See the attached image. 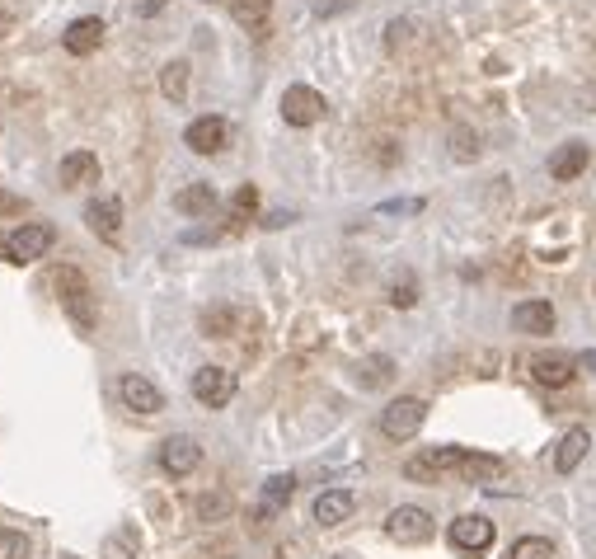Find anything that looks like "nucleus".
Returning a JSON list of instances; mask_svg holds the SVG:
<instances>
[{"instance_id": "6e6552de", "label": "nucleus", "mask_w": 596, "mask_h": 559, "mask_svg": "<svg viewBox=\"0 0 596 559\" xmlns=\"http://www.w3.org/2000/svg\"><path fill=\"white\" fill-rule=\"evenodd\" d=\"M226 141H230V127H226V118H216V113L193 118L184 132V146L193 156H216V151H226Z\"/></svg>"}, {"instance_id": "9d476101", "label": "nucleus", "mask_w": 596, "mask_h": 559, "mask_svg": "<svg viewBox=\"0 0 596 559\" xmlns=\"http://www.w3.org/2000/svg\"><path fill=\"white\" fill-rule=\"evenodd\" d=\"M202 466V447L193 442V437H165L160 442V470L165 475H174V480H184V475H193V470Z\"/></svg>"}, {"instance_id": "2eb2a0df", "label": "nucleus", "mask_w": 596, "mask_h": 559, "mask_svg": "<svg viewBox=\"0 0 596 559\" xmlns=\"http://www.w3.org/2000/svg\"><path fill=\"white\" fill-rule=\"evenodd\" d=\"M118 395H123V404L127 409H137V414H160V409H165V395H160L141 372H127L123 381H118Z\"/></svg>"}, {"instance_id": "2f4dec72", "label": "nucleus", "mask_w": 596, "mask_h": 559, "mask_svg": "<svg viewBox=\"0 0 596 559\" xmlns=\"http://www.w3.org/2000/svg\"><path fill=\"white\" fill-rule=\"evenodd\" d=\"M413 19H390V29H385V47H390V52H404V47L413 43Z\"/></svg>"}, {"instance_id": "4468645a", "label": "nucleus", "mask_w": 596, "mask_h": 559, "mask_svg": "<svg viewBox=\"0 0 596 559\" xmlns=\"http://www.w3.org/2000/svg\"><path fill=\"white\" fill-rule=\"evenodd\" d=\"M512 329H517V334L545 339V334H554V306L550 301H540V296L521 301V306H512Z\"/></svg>"}, {"instance_id": "dca6fc26", "label": "nucleus", "mask_w": 596, "mask_h": 559, "mask_svg": "<svg viewBox=\"0 0 596 559\" xmlns=\"http://www.w3.org/2000/svg\"><path fill=\"white\" fill-rule=\"evenodd\" d=\"M99 43H104V19L99 15L76 19V24L62 33V47L71 57H90V52H99Z\"/></svg>"}, {"instance_id": "a878e982", "label": "nucleus", "mask_w": 596, "mask_h": 559, "mask_svg": "<svg viewBox=\"0 0 596 559\" xmlns=\"http://www.w3.org/2000/svg\"><path fill=\"white\" fill-rule=\"evenodd\" d=\"M160 90H165V99L184 104L188 99V62H169L165 71H160Z\"/></svg>"}, {"instance_id": "f8f14e48", "label": "nucleus", "mask_w": 596, "mask_h": 559, "mask_svg": "<svg viewBox=\"0 0 596 559\" xmlns=\"http://www.w3.org/2000/svg\"><path fill=\"white\" fill-rule=\"evenodd\" d=\"M85 221H90V231L104 240V245H118L123 240V202L118 198H94L85 207Z\"/></svg>"}, {"instance_id": "ddd939ff", "label": "nucleus", "mask_w": 596, "mask_h": 559, "mask_svg": "<svg viewBox=\"0 0 596 559\" xmlns=\"http://www.w3.org/2000/svg\"><path fill=\"white\" fill-rule=\"evenodd\" d=\"M592 165V151L582 146V141H564V146H554L550 151V179L554 184H573L578 174H587Z\"/></svg>"}, {"instance_id": "aec40b11", "label": "nucleus", "mask_w": 596, "mask_h": 559, "mask_svg": "<svg viewBox=\"0 0 596 559\" xmlns=\"http://www.w3.org/2000/svg\"><path fill=\"white\" fill-rule=\"evenodd\" d=\"M174 207L184 212V217H212L216 212V188L212 184H188L174 193Z\"/></svg>"}, {"instance_id": "f03ea898", "label": "nucleus", "mask_w": 596, "mask_h": 559, "mask_svg": "<svg viewBox=\"0 0 596 559\" xmlns=\"http://www.w3.org/2000/svg\"><path fill=\"white\" fill-rule=\"evenodd\" d=\"M47 249H52V226H43V221H24V226H15V231L0 240V254H5V264H33V259H43Z\"/></svg>"}, {"instance_id": "7c9ffc66", "label": "nucleus", "mask_w": 596, "mask_h": 559, "mask_svg": "<svg viewBox=\"0 0 596 559\" xmlns=\"http://www.w3.org/2000/svg\"><path fill=\"white\" fill-rule=\"evenodd\" d=\"M512 559H554V545L545 541V536H521V541L512 545Z\"/></svg>"}, {"instance_id": "f3484780", "label": "nucleus", "mask_w": 596, "mask_h": 559, "mask_svg": "<svg viewBox=\"0 0 596 559\" xmlns=\"http://www.w3.org/2000/svg\"><path fill=\"white\" fill-rule=\"evenodd\" d=\"M62 188H85V184H99V156L94 151H71L57 170Z\"/></svg>"}, {"instance_id": "e433bc0d", "label": "nucleus", "mask_w": 596, "mask_h": 559, "mask_svg": "<svg viewBox=\"0 0 596 559\" xmlns=\"http://www.w3.org/2000/svg\"><path fill=\"white\" fill-rule=\"evenodd\" d=\"M291 212H268V217H263V226H268V231H282V226H291Z\"/></svg>"}, {"instance_id": "39448f33", "label": "nucleus", "mask_w": 596, "mask_h": 559, "mask_svg": "<svg viewBox=\"0 0 596 559\" xmlns=\"http://www.w3.org/2000/svg\"><path fill=\"white\" fill-rule=\"evenodd\" d=\"M432 513L428 508H413V503H404V508H395V513L385 517V536L395 545H428L432 541Z\"/></svg>"}, {"instance_id": "c9c22d12", "label": "nucleus", "mask_w": 596, "mask_h": 559, "mask_svg": "<svg viewBox=\"0 0 596 559\" xmlns=\"http://www.w3.org/2000/svg\"><path fill=\"white\" fill-rule=\"evenodd\" d=\"M24 207H29L24 198H15V193H0V217H24Z\"/></svg>"}, {"instance_id": "cd10ccee", "label": "nucleus", "mask_w": 596, "mask_h": 559, "mask_svg": "<svg viewBox=\"0 0 596 559\" xmlns=\"http://www.w3.org/2000/svg\"><path fill=\"white\" fill-rule=\"evenodd\" d=\"M193 513H198V522H226V517H230V498L226 494H198V498H193Z\"/></svg>"}, {"instance_id": "72a5a7b5", "label": "nucleus", "mask_w": 596, "mask_h": 559, "mask_svg": "<svg viewBox=\"0 0 596 559\" xmlns=\"http://www.w3.org/2000/svg\"><path fill=\"white\" fill-rule=\"evenodd\" d=\"M390 306H399V311H409V306H418V282L404 273V278L390 287Z\"/></svg>"}, {"instance_id": "a211bd4d", "label": "nucleus", "mask_w": 596, "mask_h": 559, "mask_svg": "<svg viewBox=\"0 0 596 559\" xmlns=\"http://www.w3.org/2000/svg\"><path fill=\"white\" fill-rule=\"evenodd\" d=\"M352 508H357V498L348 489H329V494L315 498V522L320 527H338V522H348Z\"/></svg>"}, {"instance_id": "4be33fe9", "label": "nucleus", "mask_w": 596, "mask_h": 559, "mask_svg": "<svg viewBox=\"0 0 596 559\" xmlns=\"http://www.w3.org/2000/svg\"><path fill=\"white\" fill-rule=\"evenodd\" d=\"M268 10H273V0H230V15L240 19L254 38H263V29H268Z\"/></svg>"}, {"instance_id": "7ed1b4c3", "label": "nucleus", "mask_w": 596, "mask_h": 559, "mask_svg": "<svg viewBox=\"0 0 596 559\" xmlns=\"http://www.w3.org/2000/svg\"><path fill=\"white\" fill-rule=\"evenodd\" d=\"M423 419H428V404L418 400V395H399V400H390L381 409V433L390 442H409V437H418Z\"/></svg>"}, {"instance_id": "6ab92c4d", "label": "nucleus", "mask_w": 596, "mask_h": 559, "mask_svg": "<svg viewBox=\"0 0 596 559\" xmlns=\"http://www.w3.org/2000/svg\"><path fill=\"white\" fill-rule=\"evenodd\" d=\"M587 447H592V437H587V428H568V433L559 437V447H554V470H559V475H568V470H578V461L587 456Z\"/></svg>"}, {"instance_id": "423d86ee", "label": "nucleus", "mask_w": 596, "mask_h": 559, "mask_svg": "<svg viewBox=\"0 0 596 559\" xmlns=\"http://www.w3.org/2000/svg\"><path fill=\"white\" fill-rule=\"evenodd\" d=\"M329 113V104H324L320 90H310V85H291L287 94H282V118H287L291 127H315Z\"/></svg>"}, {"instance_id": "412c9836", "label": "nucleus", "mask_w": 596, "mask_h": 559, "mask_svg": "<svg viewBox=\"0 0 596 559\" xmlns=\"http://www.w3.org/2000/svg\"><path fill=\"white\" fill-rule=\"evenodd\" d=\"M291 494H296V475H273V480L263 484V503H259V517H273L282 513L291 503Z\"/></svg>"}, {"instance_id": "bb28decb", "label": "nucleus", "mask_w": 596, "mask_h": 559, "mask_svg": "<svg viewBox=\"0 0 596 559\" xmlns=\"http://www.w3.org/2000/svg\"><path fill=\"white\" fill-rule=\"evenodd\" d=\"M254 212H259V188H254V184H240V188H235V198H230V226L249 221Z\"/></svg>"}, {"instance_id": "473e14b6", "label": "nucleus", "mask_w": 596, "mask_h": 559, "mask_svg": "<svg viewBox=\"0 0 596 559\" xmlns=\"http://www.w3.org/2000/svg\"><path fill=\"white\" fill-rule=\"evenodd\" d=\"M0 559H29V541H24V531L0 527Z\"/></svg>"}, {"instance_id": "5701e85b", "label": "nucleus", "mask_w": 596, "mask_h": 559, "mask_svg": "<svg viewBox=\"0 0 596 559\" xmlns=\"http://www.w3.org/2000/svg\"><path fill=\"white\" fill-rule=\"evenodd\" d=\"M503 470V461L498 456H484V451H465V461H460V480H470V484H484V480H493Z\"/></svg>"}, {"instance_id": "0eeeda50", "label": "nucleus", "mask_w": 596, "mask_h": 559, "mask_svg": "<svg viewBox=\"0 0 596 559\" xmlns=\"http://www.w3.org/2000/svg\"><path fill=\"white\" fill-rule=\"evenodd\" d=\"M193 400L207 404V409H226L235 400V372L226 367H202L193 372Z\"/></svg>"}, {"instance_id": "9b49d317", "label": "nucleus", "mask_w": 596, "mask_h": 559, "mask_svg": "<svg viewBox=\"0 0 596 559\" xmlns=\"http://www.w3.org/2000/svg\"><path fill=\"white\" fill-rule=\"evenodd\" d=\"M526 372H531V381H540V386L559 390L578 376V358H568V353H535V358H526Z\"/></svg>"}, {"instance_id": "20e7f679", "label": "nucleus", "mask_w": 596, "mask_h": 559, "mask_svg": "<svg viewBox=\"0 0 596 559\" xmlns=\"http://www.w3.org/2000/svg\"><path fill=\"white\" fill-rule=\"evenodd\" d=\"M460 461H465V447H428L404 461V475L418 484H437V480H446V475H456Z\"/></svg>"}, {"instance_id": "c85d7f7f", "label": "nucleus", "mask_w": 596, "mask_h": 559, "mask_svg": "<svg viewBox=\"0 0 596 559\" xmlns=\"http://www.w3.org/2000/svg\"><path fill=\"white\" fill-rule=\"evenodd\" d=\"M451 156L456 160H465V165H470V160H479V132H474V127H451Z\"/></svg>"}, {"instance_id": "393cba45", "label": "nucleus", "mask_w": 596, "mask_h": 559, "mask_svg": "<svg viewBox=\"0 0 596 559\" xmlns=\"http://www.w3.org/2000/svg\"><path fill=\"white\" fill-rule=\"evenodd\" d=\"M202 334L207 339H230L235 334V311L230 306H207L202 311Z\"/></svg>"}, {"instance_id": "f257e3e1", "label": "nucleus", "mask_w": 596, "mask_h": 559, "mask_svg": "<svg viewBox=\"0 0 596 559\" xmlns=\"http://www.w3.org/2000/svg\"><path fill=\"white\" fill-rule=\"evenodd\" d=\"M52 287L62 292L57 301H62V311L71 315L80 329L99 325V301H94L90 282H85V273H80V268H57V273H52Z\"/></svg>"}, {"instance_id": "b1692460", "label": "nucleus", "mask_w": 596, "mask_h": 559, "mask_svg": "<svg viewBox=\"0 0 596 559\" xmlns=\"http://www.w3.org/2000/svg\"><path fill=\"white\" fill-rule=\"evenodd\" d=\"M141 555V531L127 522V527H118L113 536L104 541V559H137Z\"/></svg>"}, {"instance_id": "c756f323", "label": "nucleus", "mask_w": 596, "mask_h": 559, "mask_svg": "<svg viewBox=\"0 0 596 559\" xmlns=\"http://www.w3.org/2000/svg\"><path fill=\"white\" fill-rule=\"evenodd\" d=\"M357 376H362V386H385V381L395 376V362L390 358H367L362 367H357Z\"/></svg>"}, {"instance_id": "4c0bfd02", "label": "nucleus", "mask_w": 596, "mask_h": 559, "mask_svg": "<svg viewBox=\"0 0 596 559\" xmlns=\"http://www.w3.org/2000/svg\"><path fill=\"white\" fill-rule=\"evenodd\" d=\"M334 559H352V555H334Z\"/></svg>"}, {"instance_id": "1a4fd4ad", "label": "nucleus", "mask_w": 596, "mask_h": 559, "mask_svg": "<svg viewBox=\"0 0 596 559\" xmlns=\"http://www.w3.org/2000/svg\"><path fill=\"white\" fill-rule=\"evenodd\" d=\"M493 536H498L493 522L489 517H479V513H465V517L451 522V545H456L460 555H484V550L493 545Z\"/></svg>"}, {"instance_id": "f704fd0d", "label": "nucleus", "mask_w": 596, "mask_h": 559, "mask_svg": "<svg viewBox=\"0 0 596 559\" xmlns=\"http://www.w3.org/2000/svg\"><path fill=\"white\" fill-rule=\"evenodd\" d=\"M385 217H413V212H423V198H399V202H381Z\"/></svg>"}]
</instances>
